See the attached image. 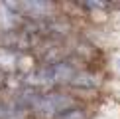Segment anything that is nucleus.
Listing matches in <instances>:
<instances>
[{"instance_id":"obj_7","label":"nucleus","mask_w":120,"mask_h":119,"mask_svg":"<svg viewBox=\"0 0 120 119\" xmlns=\"http://www.w3.org/2000/svg\"><path fill=\"white\" fill-rule=\"evenodd\" d=\"M55 119H87V111L81 107H69L63 113H59Z\"/></svg>"},{"instance_id":"obj_4","label":"nucleus","mask_w":120,"mask_h":119,"mask_svg":"<svg viewBox=\"0 0 120 119\" xmlns=\"http://www.w3.org/2000/svg\"><path fill=\"white\" fill-rule=\"evenodd\" d=\"M47 68V76H49V81H51V85L53 83H65V81H71L73 76L77 72H75V66L73 64H69V62H59V64H51V66H45Z\"/></svg>"},{"instance_id":"obj_3","label":"nucleus","mask_w":120,"mask_h":119,"mask_svg":"<svg viewBox=\"0 0 120 119\" xmlns=\"http://www.w3.org/2000/svg\"><path fill=\"white\" fill-rule=\"evenodd\" d=\"M20 22H22V18H20L14 2H0V30L14 32L20 26Z\"/></svg>"},{"instance_id":"obj_2","label":"nucleus","mask_w":120,"mask_h":119,"mask_svg":"<svg viewBox=\"0 0 120 119\" xmlns=\"http://www.w3.org/2000/svg\"><path fill=\"white\" fill-rule=\"evenodd\" d=\"M20 16H28L34 20L39 18H47L53 12V4L51 2H43V0H26V2H14Z\"/></svg>"},{"instance_id":"obj_6","label":"nucleus","mask_w":120,"mask_h":119,"mask_svg":"<svg viewBox=\"0 0 120 119\" xmlns=\"http://www.w3.org/2000/svg\"><path fill=\"white\" fill-rule=\"evenodd\" d=\"M69 83L75 85V87H97L98 85V77L93 76V73H85L83 72V73H75Z\"/></svg>"},{"instance_id":"obj_1","label":"nucleus","mask_w":120,"mask_h":119,"mask_svg":"<svg viewBox=\"0 0 120 119\" xmlns=\"http://www.w3.org/2000/svg\"><path fill=\"white\" fill-rule=\"evenodd\" d=\"M69 107H73V101L69 97L61 95V93H43L38 99V103L34 105V111L39 117H53L55 119L59 113H63Z\"/></svg>"},{"instance_id":"obj_5","label":"nucleus","mask_w":120,"mask_h":119,"mask_svg":"<svg viewBox=\"0 0 120 119\" xmlns=\"http://www.w3.org/2000/svg\"><path fill=\"white\" fill-rule=\"evenodd\" d=\"M20 54L14 48H0V69L4 72H12L18 68Z\"/></svg>"}]
</instances>
